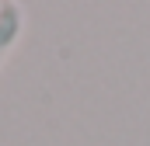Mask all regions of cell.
<instances>
[{
	"mask_svg": "<svg viewBox=\"0 0 150 146\" xmlns=\"http://www.w3.org/2000/svg\"><path fill=\"white\" fill-rule=\"evenodd\" d=\"M21 32H25V11H21V4L0 0V66L11 56V49L18 45Z\"/></svg>",
	"mask_w": 150,
	"mask_h": 146,
	"instance_id": "cell-1",
	"label": "cell"
}]
</instances>
